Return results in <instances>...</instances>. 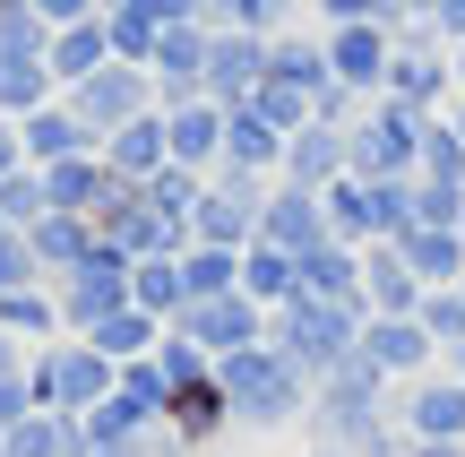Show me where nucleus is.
<instances>
[{"instance_id":"obj_44","label":"nucleus","mask_w":465,"mask_h":457,"mask_svg":"<svg viewBox=\"0 0 465 457\" xmlns=\"http://www.w3.org/2000/svg\"><path fill=\"white\" fill-rule=\"evenodd\" d=\"M284 9H302V0H284Z\"/></svg>"},{"instance_id":"obj_6","label":"nucleus","mask_w":465,"mask_h":457,"mask_svg":"<svg viewBox=\"0 0 465 457\" xmlns=\"http://www.w3.org/2000/svg\"><path fill=\"white\" fill-rule=\"evenodd\" d=\"M397 423H405V441L465 449V389H457L449 372H431V380H405V389H397Z\"/></svg>"},{"instance_id":"obj_33","label":"nucleus","mask_w":465,"mask_h":457,"mask_svg":"<svg viewBox=\"0 0 465 457\" xmlns=\"http://www.w3.org/2000/svg\"><path fill=\"white\" fill-rule=\"evenodd\" d=\"M26 276H44L35 251H26V233H0V293H26Z\"/></svg>"},{"instance_id":"obj_42","label":"nucleus","mask_w":465,"mask_h":457,"mask_svg":"<svg viewBox=\"0 0 465 457\" xmlns=\"http://www.w3.org/2000/svg\"><path fill=\"white\" fill-rule=\"evenodd\" d=\"M457 138H465V104H457Z\"/></svg>"},{"instance_id":"obj_16","label":"nucleus","mask_w":465,"mask_h":457,"mask_svg":"<svg viewBox=\"0 0 465 457\" xmlns=\"http://www.w3.org/2000/svg\"><path fill=\"white\" fill-rule=\"evenodd\" d=\"M104 164H113L121 182H138V190H147L155 173L173 164V138H164V121H155V113H138L130 130H113V138H104Z\"/></svg>"},{"instance_id":"obj_43","label":"nucleus","mask_w":465,"mask_h":457,"mask_svg":"<svg viewBox=\"0 0 465 457\" xmlns=\"http://www.w3.org/2000/svg\"><path fill=\"white\" fill-rule=\"evenodd\" d=\"M388 17H397V0H388Z\"/></svg>"},{"instance_id":"obj_20","label":"nucleus","mask_w":465,"mask_h":457,"mask_svg":"<svg viewBox=\"0 0 465 457\" xmlns=\"http://www.w3.org/2000/svg\"><path fill=\"white\" fill-rule=\"evenodd\" d=\"M164 432H173L182 449H207V441H224V432H232V406H224V389H216V380H207V389H182V397L164 406Z\"/></svg>"},{"instance_id":"obj_39","label":"nucleus","mask_w":465,"mask_h":457,"mask_svg":"<svg viewBox=\"0 0 465 457\" xmlns=\"http://www.w3.org/2000/svg\"><path fill=\"white\" fill-rule=\"evenodd\" d=\"M449 380H457V389H465V345H457V354H449Z\"/></svg>"},{"instance_id":"obj_12","label":"nucleus","mask_w":465,"mask_h":457,"mask_svg":"<svg viewBox=\"0 0 465 457\" xmlns=\"http://www.w3.org/2000/svg\"><path fill=\"white\" fill-rule=\"evenodd\" d=\"M259 78H267V35H216L207 44V104L242 113L259 95Z\"/></svg>"},{"instance_id":"obj_29","label":"nucleus","mask_w":465,"mask_h":457,"mask_svg":"<svg viewBox=\"0 0 465 457\" xmlns=\"http://www.w3.org/2000/svg\"><path fill=\"white\" fill-rule=\"evenodd\" d=\"M250 113H259V121H276L284 138H293V130H311V95H302V86H284V78H259Z\"/></svg>"},{"instance_id":"obj_30","label":"nucleus","mask_w":465,"mask_h":457,"mask_svg":"<svg viewBox=\"0 0 465 457\" xmlns=\"http://www.w3.org/2000/svg\"><path fill=\"white\" fill-rule=\"evenodd\" d=\"M422 328H431V345H440V363L465 345V285H449V293H422Z\"/></svg>"},{"instance_id":"obj_5","label":"nucleus","mask_w":465,"mask_h":457,"mask_svg":"<svg viewBox=\"0 0 465 457\" xmlns=\"http://www.w3.org/2000/svg\"><path fill=\"white\" fill-rule=\"evenodd\" d=\"M182 328L190 345H199V354H242V345H267V311L250 303V293H224V303H182Z\"/></svg>"},{"instance_id":"obj_31","label":"nucleus","mask_w":465,"mask_h":457,"mask_svg":"<svg viewBox=\"0 0 465 457\" xmlns=\"http://www.w3.org/2000/svg\"><path fill=\"white\" fill-rule=\"evenodd\" d=\"M52 61H0V113H44Z\"/></svg>"},{"instance_id":"obj_15","label":"nucleus","mask_w":465,"mask_h":457,"mask_svg":"<svg viewBox=\"0 0 465 457\" xmlns=\"http://www.w3.org/2000/svg\"><path fill=\"white\" fill-rule=\"evenodd\" d=\"M397 251H405V268H414L431 293L465 285V242H457V224H405V233H397Z\"/></svg>"},{"instance_id":"obj_22","label":"nucleus","mask_w":465,"mask_h":457,"mask_svg":"<svg viewBox=\"0 0 465 457\" xmlns=\"http://www.w3.org/2000/svg\"><path fill=\"white\" fill-rule=\"evenodd\" d=\"M224 164L267 173V182H276V173H284V130H276V121H259V113L242 104V113L224 121Z\"/></svg>"},{"instance_id":"obj_27","label":"nucleus","mask_w":465,"mask_h":457,"mask_svg":"<svg viewBox=\"0 0 465 457\" xmlns=\"http://www.w3.org/2000/svg\"><path fill=\"white\" fill-rule=\"evenodd\" d=\"M449 78H457L449 61H405V52H397V69H388V95L414 104V113H431V104L449 95Z\"/></svg>"},{"instance_id":"obj_13","label":"nucleus","mask_w":465,"mask_h":457,"mask_svg":"<svg viewBox=\"0 0 465 457\" xmlns=\"http://www.w3.org/2000/svg\"><path fill=\"white\" fill-rule=\"evenodd\" d=\"M259 242H276V251L311 259L319 242H328V207H319V190H293V182H276V199H267V224H259Z\"/></svg>"},{"instance_id":"obj_28","label":"nucleus","mask_w":465,"mask_h":457,"mask_svg":"<svg viewBox=\"0 0 465 457\" xmlns=\"http://www.w3.org/2000/svg\"><path fill=\"white\" fill-rule=\"evenodd\" d=\"M422 182L465 190V138H457V121H431V130H422Z\"/></svg>"},{"instance_id":"obj_38","label":"nucleus","mask_w":465,"mask_h":457,"mask_svg":"<svg viewBox=\"0 0 465 457\" xmlns=\"http://www.w3.org/2000/svg\"><path fill=\"white\" fill-rule=\"evenodd\" d=\"M414 457H465V449H440V441H414Z\"/></svg>"},{"instance_id":"obj_7","label":"nucleus","mask_w":465,"mask_h":457,"mask_svg":"<svg viewBox=\"0 0 465 457\" xmlns=\"http://www.w3.org/2000/svg\"><path fill=\"white\" fill-rule=\"evenodd\" d=\"M388 69H397V44H388L380 17H371V26H336V35H328V78H336V86H353V95L380 104V95H388Z\"/></svg>"},{"instance_id":"obj_40","label":"nucleus","mask_w":465,"mask_h":457,"mask_svg":"<svg viewBox=\"0 0 465 457\" xmlns=\"http://www.w3.org/2000/svg\"><path fill=\"white\" fill-rule=\"evenodd\" d=\"M457 86H465V44H457Z\"/></svg>"},{"instance_id":"obj_37","label":"nucleus","mask_w":465,"mask_h":457,"mask_svg":"<svg viewBox=\"0 0 465 457\" xmlns=\"http://www.w3.org/2000/svg\"><path fill=\"white\" fill-rule=\"evenodd\" d=\"M302 457H353V449H336V441H311V449H302Z\"/></svg>"},{"instance_id":"obj_21","label":"nucleus","mask_w":465,"mask_h":457,"mask_svg":"<svg viewBox=\"0 0 465 457\" xmlns=\"http://www.w3.org/2000/svg\"><path fill=\"white\" fill-rule=\"evenodd\" d=\"M302 293H319V303H353V311H371V303H362V251H345V242H319V251L302 259Z\"/></svg>"},{"instance_id":"obj_8","label":"nucleus","mask_w":465,"mask_h":457,"mask_svg":"<svg viewBox=\"0 0 465 457\" xmlns=\"http://www.w3.org/2000/svg\"><path fill=\"white\" fill-rule=\"evenodd\" d=\"M353 354L371 363V372L380 380H431V363H440V345H431V328L422 320H362V345H353Z\"/></svg>"},{"instance_id":"obj_11","label":"nucleus","mask_w":465,"mask_h":457,"mask_svg":"<svg viewBox=\"0 0 465 457\" xmlns=\"http://www.w3.org/2000/svg\"><path fill=\"white\" fill-rule=\"evenodd\" d=\"M422 276L405 268V251L397 242H371L362 251V303H371V320H422Z\"/></svg>"},{"instance_id":"obj_9","label":"nucleus","mask_w":465,"mask_h":457,"mask_svg":"<svg viewBox=\"0 0 465 457\" xmlns=\"http://www.w3.org/2000/svg\"><path fill=\"white\" fill-rule=\"evenodd\" d=\"M147 95H155L147 69H121L113 61V69H95V78H78V104H69V113H78L95 138H113V130H130V121L147 113Z\"/></svg>"},{"instance_id":"obj_14","label":"nucleus","mask_w":465,"mask_h":457,"mask_svg":"<svg viewBox=\"0 0 465 457\" xmlns=\"http://www.w3.org/2000/svg\"><path fill=\"white\" fill-rule=\"evenodd\" d=\"M224 104H173V113H164V138H173V164H182V173H207V164H224Z\"/></svg>"},{"instance_id":"obj_36","label":"nucleus","mask_w":465,"mask_h":457,"mask_svg":"<svg viewBox=\"0 0 465 457\" xmlns=\"http://www.w3.org/2000/svg\"><path fill=\"white\" fill-rule=\"evenodd\" d=\"M17 155H26V138H17L9 121H0V182H9V173H26V164H17Z\"/></svg>"},{"instance_id":"obj_17","label":"nucleus","mask_w":465,"mask_h":457,"mask_svg":"<svg viewBox=\"0 0 465 457\" xmlns=\"http://www.w3.org/2000/svg\"><path fill=\"white\" fill-rule=\"evenodd\" d=\"M319 207H328V242H345V251H371L380 242V199H371V182H336V190H319Z\"/></svg>"},{"instance_id":"obj_3","label":"nucleus","mask_w":465,"mask_h":457,"mask_svg":"<svg viewBox=\"0 0 465 457\" xmlns=\"http://www.w3.org/2000/svg\"><path fill=\"white\" fill-rule=\"evenodd\" d=\"M422 130H431V113L380 95L353 121V182H405V173H422Z\"/></svg>"},{"instance_id":"obj_19","label":"nucleus","mask_w":465,"mask_h":457,"mask_svg":"<svg viewBox=\"0 0 465 457\" xmlns=\"http://www.w3.org/2000/svg\"><path fill=\"white\" fill-rule=\"evenodd\" d=\"M26 164L35 173H52V164H69V155H95V130H86L78 113H26Z\"/></svg>"},{"instance_id":"obj_23","label":"nucleus","mask_w":465,"mask_h":457,"mask_svg":"<svg viewBox=\"0 0 465 457\" xmlns=\"http://www.w3.org/2000/svg\"><path fill=\"white\" fill-rule=\"evenodd\" d=\"M267 78L319 95V86H328V35H293V26H284L276 44H267Z\"/></svg>"},{"instance_id":"obj_4","label":"nucleus","mask_w":465,"mask_h":457,"mask_svg":"<svg viewBox=\"0 0 465 457\" xmlns=\"http://www.w3.org/2000/svg\"><path fill=\"white\" fill-rule=\"evenodd\" d=\"M130 268H138V259H130V251H113V242L95 233L86 268H69V285H61V320H78L86 337H95L113 311H130Z\"/></svg>"},{"instance_id":"obj_25","label":"nucleus","mask_w":465,"mask_h":457,"mask_svg":"<svg viewBox=\"0 0 465 457\" xmlns=\"http://www.w3.org/2000/svg\"><path fill=\"white\" fill-rule=\"evenodd\" d=\"M130 303L138 311H147V320H182V303H190V293H182V259H138V268H130Z\"/></svg>"},{"instance_id":"obj_26","label":"nucleus","mask_w":465,"mask_h":457,"mask_svg":"<svg viewBox=\"0 0 465 457\" xmlns=\"http://www.w3.org/2000/svg\"><path fill=\"white\" fill-rule=\"evenodd\" d=\"M182 293H190V303L242 293V259H232V251H182Z\"/></svg>"},{"instance_id":"obj_35","label":"nucleus","mask_w":465,"mask_h":457,"mask_svg":"<svg viewBox=\"0 0 465 457\" xmlns=\"http://www.w3.org/2000/svg\"><path fill=\"white\" fill-rule=\"evenodd\" d=\"M431 26L449 35V44H465V0H440V9H431Z\"/></svg>"},{"instance_id":"obj_1","label":"nucleus","mask_w":465,"mask_h":457,"mask_svg":"<svg viewBox=\"0 0 465 457\" xmlns=\"http://www.w3.org/2000/svg\"><path fill=\"white\" fill-rule=\"evenodd\" d=\"M216 389H224L232 423H250V432L311 423V380H302L276 345H242V354H224V363H216Z\"/></svg>"},{"instance_id":"obj_2","label":"nucleus","mask_w":465,"mask_h":457,"mask_svg":"<svg viewBox=\"0 0 465 457\" xmlns=\"http://www.w3.org/2000/svg\"><path fill=\"white\" fill-rule=\"evenodd\" d=\"M362 320L371 311H353V303H319V293H293L284 311H267V345H276L284 363H293L302 380H328L336 363H353V345H362Z\"/></svg>"},{"instance_id":"obj_24","label":"nucleus","mask_w":465,"mask_h":457,"mask_svg":"<svg viewBox=\"0 0 465 457\" xmlns=\"http://www.w3.org/2000/svg\"><path fill=\"white\" fill-rule=\"evenodd\" d=\"M52 69H61V78H95V69H113V26H104V17L61 26V35H52Z\"/></svg>"},{"instance_id":"obj_34","label":"nucleus","mask_w":465,"mask_h":457,"mask_svg":"<svg viewBox=\"0 0 465 457\" xmlns=\"http://www.w3.org/2000/svg\"><path fill=\"white\" fill-rule=\"evenodd\" d=\"M371 17H388V0H319V35H336V26H371Z\"/></svg>"},{"instance_id":"obj_10","label":"nucleus","mask_w":465,"mask_h":457,"mask_svg":"<svg viewBox=\"0 0 465 457\" xmlns=\"http://www.w3.org/2000/svg\"><path fill=\"white\" fill-rule=\"evenodd\" d=\"M345 173H353V130L311 121V130L284 138V173H276V182H293V190H336Z\"/></svg>"},{"instance_id":"obj_18","label":"nucleus","mask_w":465,"mask_h":457,"mask_svg":"<svg viewBox=\"0 0 465 457\" xmlns=\"http://www.w3.org/2000/svg\"><path fill=\"white\" fill-rule=\"evenodd\" d=\"M242 293H250L259 311H284V303L302 293V259L276 251V242H250V251H242Z\"/></svg>"},{"instance_id":"obj_41","label":"nucleus","mask_w":465,"mask_h":457,"mask_svg":"<svg viewBox=\"0 0 465 457\" xmlns=\"http://www.w3.org/2000/svg\"><path fill=\"white\" fill-rule=\"evenodd\" d=\"M457 242H465V207H457Z\"/></svg>"},{"instance_id":"obj_32","label":"nucleus","mask_w":465,"mask_h":457,"mask_svg":"<svg viewBox=\"0 0 465 457\" xmlns=\"http://www.w3.org/2000/svg\"><path fill=\"white\" fill-rule=\"evenodd\" d=\"M61 320V303H44V293H0V328H9V337H35V328H52Z\"/></svg>"}]
</instances>
